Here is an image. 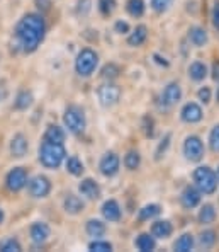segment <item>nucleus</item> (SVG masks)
<instances>
[{"mask_svg":"<svg viewBox=\"0 0 219 252\" xmlns=\"http://www.w3.org/2000/svg\"><path fill=\"white\" fill-rule=\"evenodd\" d=\"M180 118L185 123H199V121L202 120V109H200V106L195 104V102H189V104H185L182 107Z\"/></svg>","mask_w":219,"mask_h":252,"instance_id":"f8f14e48","label":"nucleus"},{"mask_svg":"<svg viewBox=\"0 0 219 252\" xmlns=\"http://www.w3.org/2000/svg\"><path fill=\"white\" fill-rule=\"evenodd\" d=\"M21 249H22V247H21L19 240L12 239V237L0 242V251H2V252H19Z\"/></svg>","mask_w":219,"mask_h":252,"instance_id":"473e14b6","label":"nucleus"},{"mask_svg":"<svg viewBox=\"0 0 219 252\" xmlns=\"http://www.w3.org/2000/svg\"><path fill=\"white\" fill-rule=\"evenodd\" d=\"M63 208H65L66 213H70V215H79L83 211L85 203L82 201L77 194H68L65 198V201H63Z\"/></svg>","mask_w":219,"mask_h":252,"instance_id":"6ab92c4d","label":"nucleus"},{"mask_svg":"<svg viewBox=\"0 0 219 252\" xmlns=\"http://www.w3.org/2000/svg\"><path fill=\"white\" fill-rule=\"evenodd\" d=\"M119 73H121V70H119V66H117L116 63H107V65L102 68V77H104V79H107V80L117 79V77H119Z\"/></svg>","mask_w":219,"mask_h":252,"instance_id":"72a5a7b5","label":"nucleus"},{"mask_svg":"<svg viewBox=\"0 0 219 252\" xmlns=\"http://www.w3.org/2000/svg\"><path fill=\"white\" fill-rule=\"evenodd\" d=\"M216 97H218V101H219V87H218V94H216Z\"/></svg>","mask_w":219,"mask_h":252,"instance_id":"8fccbe9b","label":"nucleus"},{"mask_svg":"<svg viewBox=\"0 0 219 252\" xmlns=\"http://www.w3.org/2000/svg\"><path fill=\"white\" fill-rule=\"evenodd\" d=\"M213 79L219 82V62L213 65Z\"/></svg>","mask_w":219,"mask_h":252,"instance_id":"49530a36","label":"nucleus"},{"mask_svg":"<svg viewBox=\"0 0 219 252\" xmlns=\"http://www.w3.org/2000/svg\"><path fill=\"white\" fill-rule=\"evenodd\" d=\"M102 215L107 221H117L121 218V206L116 199H107L102 205Z\"/></svg>","mask_w":219,"mask_h":252,"instance_id":"dca6fc26","label":"nucleus"},{"mask_svg":"<svg viewBox=\"0 0 219 252\" xmlns=\"http://www.w3.org/2000/svg\"><path fill=\"white\" fill-rule=\"evenodd\" d=\"M126 10H128L129 16L141 17L144 14V2L143 0H128V3H126Z\"/></svg>","mask_w":219,"mask_h":252,"instance_id":"c756f323","label":"nucleus"},{"mask_svg":"<svg viewBox=\"0 0 219 252\" xmlns=\"http://www.w3.org/2000/svg\"><path fill=\"white\" fill-rule=\"evenodd\" d=\"M194 247V237L191 233H184L182 237H179L175 244H173V249L179 251V252H187Z\"/></svg>","mask_w":219,"mask_h":252,"instance_id":"bb28decb","label":"nucleus"},{"mask_svg":"<svg viewBox=\"0 0 219 252\" xmlns=\"http://www.w3.org/2000/svg\"><path fill=\"white\" fill-rule=\"evenodd\" d=\"M216 177H218V181H219V167H218V172H216Z\"/></svg>","mask_w":219,"mask_h":252,"instance_id":"09e8293b","label":"nucleus"},{"mask_svg":"<svg viewBox=\"0 0 219 252\" xmlns=\"http://www.w3.org/2000/svg\"><path fill=\"white\" fill-rule=\"evenodd\" d=\"M170 140H172V135H170V133H166V135L163 136L162 142H160L157 152H155V158H157V160H160V158L163 157V154L166 152V148L170 147Z\"/></svg>","mask_w":219,"mask_h":252,"instance_id":"4c0bfd02","label":"nucleus"},{"mask_svg":"<svg viewBox=\"0 0 219 252\" xmlns=\"http://www.w3.org/2000/svg\"><path fill=\"white\" fill-rule=\"evenodd\" d=\"M31 104H32V94L29 91L19 92V94H17V97H16V102H14L16 109H19V111L27 109V107H31Z\"/></svg>","mask_w":219,"mask_h":252,"instance_id":"c85d7f7f","label":"nucleus"},{"mask_svg":"<svg viewBox=\"0 0 219 252\" xmlns=\"http://www.w3.org/2000/svg\"><path fill=\"white\" fill-rule=\"evenodd\" d=\"M209 147H211V150H213V152H219V125H216L213 129H211Z\"/></svg>","mask_w":219,"mask_h":252,"instance_id":"58836bf2","label":"nucleus"},{"mask_svg":"<svg viewBox=\"0 0 219 252\" xmlns=\"http://www.w3.org/2000/svg\"><path fill=\"white\" fill-rule=\"evenodd\" d=\"M27 191L32 198L41 199L46 198L51 191V183L46 176H36L31 181H27Z\"/></svg>","mask_w":219,"mask_h":252,"instance_id":"6e6552de","label":"nucleus"},{"mask_svg":"<svg viewBox=\"0 0 219 252\" xmlns=\"http://www.w3.org/2000/svg\"><path fill=\"white\" fill-rule=\"evenodd\" d=\"M139 164H141V155L138 154V152L131 150V152H128V154H126V157H124V165H126V169L136 170V169L139 167Z\"/></svg>","mask_w":219,"mask_h":252,"instance_id":"7c9ffc66","label":"nucleus"},{"mask_svg":"<svg viewBox=\"0 0 219 252\" xmlns=\"http://www.w3.org/2000/svg\"><path fill=\"white\" fill-rule=\"evenodd\" d=\"M66 157V150L63 143H53L44 140L39 147V162L46 169H58Z\"/></svg>","mask_w":219,"mask_h":252,"instance_id":"f03ea898","label":"nucleus"},{"mask_svg":"<svg viewBox=\"0 0 219 252\" xmlns=\"http://www.w3.org/2000/svg\"><path fill=\"white\" fill-rule=\"evenodd\" d=\"M5 186L12 192H17V191H21V189H24L27 186V172H26V169L14 167L9 174H7Z\"/></svg>","mask_w":219,"mask_h":252,"instance_id":"1a4fd4ad","label":"nucleus"},{"mask_svg":"<svg viewBox=\"0 0 219 252\" xmlns=\"http://www.w3.org/2000/svg\"><path fill=\"white\" fill-rule=\"evenodd\" d=\"M65 165H66V170H68L72 176H82V172H83V164H82V160L79 157H75V155L66 158Z\"/></svg>","mask_w":219,"mask_h":252,"instance_id":"cd10ccee","label":"nucleus"},{"mask_svg":"<svg viewBox=\"0 0 219 252\" xmlns=\"http://www.w3.org/2000/svg\"><path fill=\"white\" fill-rule=\"evenodd\" d=\"M46 34V24L39 14H26L16 26V38L24 53L38 50Z\"/></svg>","mask_w":219,"mask_h":252,"instance_id":"f257e3e1","label":"nucleus"},{"mask_svg":"<svg viewBox=\"0 0 219 252\" xmlns=\"http://www.w3.org/2000/svg\"><path fill=\"white\" fill-rule=\"evenodd\" d=\"M184 155L187 157V160L191 162H199L204 157V143L199 136L191 135L185 138L184 142Z\"/></svg>","mask_w":219,"mask_h":252,"instance_id":"423d86ee","label":"nucleus"},{"mask_svg":"<svg viewBox=\"0 0 219 252\" xmlns=\"http://www.w3.org/2000/svg\"><path fill=\"white\" fill-rule=\"evenodd\" d=\"M194 183L200 192L204 194H213L218 188V177L211 167L207 165H200L194 170Z\"/></svg>","mask_w":219,"mask_h":252,"instance_id":"7ed1b4c3","label":"nucleus"},{"mask_svg":"<svg viewBox=\"0 0 219 252\" xmlns=\"http://www.w3.org/2000/svg\"><path fill=\"white\" fill-rule=\"evenodd\" d=\"M97 95H99L100 104H102L104 107H112L114 104H117V101H119L121 89L117 87V85L107 82V84H104L99 87Z\"/></svg>","mask_w":219,"mask_h":252,"instance_id":"0eeeda50","label":"nucleus"},{"mask_svg":"<svg viewBox=\"0 0 219 252\" xmlns=\"http://www.w3.org/2000/svg\"><path fill=\"white\" fill-rule=\"evenodd\" d=\"M79 191H80L82 196H85V198H88V199H97L100 196V188L94 179H83L82 181V183L79 184Z\"/></svg>","mask_w":219,"mask_h":252,"instance_id":"f3484780","label":"nucleus"},{"mask_svg":"<svg viewBox=\"0 0 219 252\" xmlns=\"http://www.w3.org/2000/svg\"><path fill=\"white\" fill-rule=\"evenodd\" d=\"M106 230H107L106 223H102L100 220H88L87 225H85V232H87L90 237H94V239H100V237H104Z\"/></svg>","mask_w":219,"mask_h":252,"instance_id":"b1692460","label":"nucleus"},{"mask_svg":"<svg viewBox=\"0 0 219 252\" xmlns=\"http://www.w3.org/2000/svg\"><path fill=\"white\" fill-rule=\"evenodd\" d=\"M170 3H172V0H151V9L155 12H165L170 7Z\"/></svg>","mask_w":219,"mask_h":252,"instance_id":"ea45409f","label":"nucleus"},{"mask_svg":"<svg viewBox=\"0 0 219 252\" xmlns=\"http://www.w3.org/2000/svg\"><path fill=\"white\" fill-rule=\"evenodd\" d=\"M148 38V28L146 26H138L135 31L129 34L128 38V44L129 46H141Z\"/></svg>","mask_w":219,"mask_h":252,"instance_id":"412c9836","label":"nucleus"},{"mask_svg":"<svg viewBox=\"0 0 219 252\" xmlns=\"http://www.w3.org/2000/svg\"><path fill=\"white\" fill-rule=\"evenodd\" d=\"M182 99V87L177 82H172L165 87V91L162 92V104L165 107L175 106Z\"/></svg>","mask_w":219,"mask_h":252,"instance_id":"9b49d317","label":"nucleus"},{"mask_svg":"<svg viewBox=\"0 0 219 252\" xmlns=\"http://www.w3.org/2000/svg\"><path fill=\"white\" fill-rule=\"evenodd\" d=\"M189 39L194 46H204L207 43V32L204 28H199V26H194V28L189 29Z\"/></svg>","mask_w":219,"mask_h":252,"instance_id":"aec40b11","label":"nucleus"},{"mask_svg":"<svg viewBox=\"0 0 219 252\" xmlns=\"http://www.w3.org/2000/svg\"><path fill=\"white\" fill-rule=\"evenodd\" d=\"M99 63V57L94 50L90 48H83L79 55H77V60H75V70L80 77H88L94 73L95 66Z\"/></svg>","mask_w":219,"mask_h":252,"instance_id":"39448f33","label":"nucleus"},{"mask_svg":"<svg viewBox=\"0 0 219 252\" xmlns=\"http://www.w3.org/2000/svg\"><path fill=\"white\" fill-rule=\"evenodd\" d=\"M88 249H90V251H95V252H109V251H112V244H110V242H106V240L95 239L94 242L88 244Z\"/></svg>","mask_w":219,"mask_h":252,"instance_id":"c9c22d12","label":"nucleus"},{"mask_svg":"<svg viewBox=\"0 0 219 252\" xmlns=\"http://www.w3.org/2000/svg\"><path fill=\"white\" fill-rule=\"evenodd\" d=\"M216 208H214V205H211V203H206V205H202V208L199 210V221L202 225H209L213 223L214 220H216Z\"/></svg>","mask_w":219,"mask_h":252,"instance_id":"5701e85b","label":"nucleus"},{"mask_svg":"<svg viewBox=\"0 0 219 252\" xmlns=\"http://www.w3.org/2000/svg\"><path fill=\"white\" fill-rule=\"evenodd\" d=\"M173 232V227L168 220H158L151 225V235L155 239H168Z\"/></svg>","mask_w":219,"mask_h":252,"instance_id":"a211bd4d","label":"nucleus"},{"mask_svg":"<svg viewBox=\"0 0 219 252\" xmlns=\"http://www.w3.org/2000/svg\"><path fill=\"white\" fill-rule=\"evenodd\" d=\"M200 246L204 247V249H209V247H213L214 244H216V232L214 230H206L200 233Z\"/></svg>","mask_w":219,"mask_h":252,"instance_id":"f704fd0d","label":"nucleus"},{"mask_svg":"<svg viewBox=\"0 0 219 252\" xmlns=\"http://www.w3.org/2000/svg\"><path fill=\"white\" fill-rule=\"evenodd\" d=\"M213 26L216 29H219V2L214 3V7H213Z\"/></svg>","mask_w":219,"mask_h":252,"instance_id":"37998d69","label":"nucleus"},{"mask_svg":"<svg viewBox=\"0 0 219 252\" xmlns=\"http://www.w3.org/2000/svg\"><path fill=\"white\" fill-rule=\"evenodd\" d=\"M63 123H65V128H68V131L73 133V135L83 133L85 126H87L83 109L79 106H70L63 114Z\"/></svg>","mask_w":219,"mask_h":252,"instance_id":"20e7f679","label":"nucleus"},{"mask_svg":"<svg viewBox=\"0 0 219 252\" xmlns=\"http://www.w3.org/2000/svg\"><path fill=\"white\" fill-rule=\"evenodd\" d=\"M99 10L102 16H110L116 10V0H99Z\"/></svg>","mask_w":219,"mask_h":252,"instance_id":"e433bc0d","label":"nucleus"},{"mask_svg":"<svg viewBox=\"0 0 219 252\" xmlns=\"http://www.w3.org/2000/svg\"><path fill=\"white\" fill-rule=\"evenodd\" d=\"M36 2V5H38V9H41V10H48L50 9V0H34Z\"/></svg>","mask_w":219,"mask_h":252,"instance_id":"a18cd8bd","label":"nucleus"},{"mask_svg":"<svg viewBox=\"0 0 219 252\" xmlns=\"http://www.w3.org/2000/svg\"><path fill=\"white\" fill-rule=\"evenodd\" d=\"M129 31V24L124 21H117L116 22V32H119V34H124V32Z\"/></svg>","mask_w":219,"mask_h":252,"instance_id":"c03bdc74","label":"nucleus"},{"mask_svg":"<svg viewBox=\"0 0 219 252\" xmlns=\"http://www.w3.org/2000/svg\"><path fill=\"white\" fill-rule=\"evenodd\" d=\"M143 126H144V135L146 136H153V133H155V129H153V126H155V123H153V120L151 118H144V123H143Z\"/></svg>","mask_w":219,"mask_h":252,"instance_id":"79ce46f5","label":"nucleus"},{"mask_svg":"<svg viewBox=\"0 0 219 252\" xmlns=\"http://www.w3.org/2000/svg\"><path fill=\"white\" fill-rule=\"evenodd\" d=\"M119 157H117L114 152H107L102 158H100L99 169L102 172V176L106 177H114L117 172H119Z\"/></svg>","mask_w":219,"mask_h":252,"instance_id":"9d476101","label":"nucleus"},{"mask_svg":"<svg viewBox=\"0 0 219 252\" xmlns=\"http://www.w3.org/2000/svg\"><path fill=\"white\" fill-rule=\"evenodd\" d=\"M180 203L185 210L195 208V206L200 203V191L195 188H192V186L185 188L184 192H182V196H180Z\"/></svg>","mask_w":219,"mask_h":252,"instance_id":"4468645a","label":"nucleus"},{"mask_svg":"<svg viewBox=\"0 0 219 252\" xmlns=\"http://www.w3.org/2000/svg\"><path fill=\"white\" fill-rule=\"evenodd\" d=\"M160 211H162V208H160L158 205H146L143 210H139V221H144V220H150V218H155L160 215Z\"/></svg>","mask_w":219,"mask_h":252,"instance_id":"2f4dec72","label":"nucleus"},{"mask_svg":"<svg viewBox=\"0 0 219 252\" xmlns=\"http://www.w3.org/2000/svg\"><path fill=\"white\" fill-rule=\"evenodd\" d=\"M44 140L53 143H63L65 142V131H63V128H60V126L50 125L46 131H44Z\"/></svg>","mask_w":219,"mask_h":252,"instance_id":"4be33fe9","label":"nucleus"},{"mask_svg":"<svg viewBox=\"0 0 219 252\" xmlns=\"http://www.w3.org/2000/svg\"><path fill=\"white\" fill-rule=\"evenodd\" d=\"M197 97H199L200 102H204V104H209V102H211V89L209 87H202L197 92Z\"/></svg>","mask_w":219,"mask_h":252,"instance_id":"a19ab883","label":"nucleus"},{"mask_svg":"<svg viewBox=\"0 0 219 252\" xmlns=\"http://www.w3.org/2000/svg\"><path fill=\"white\" fill-rule=\"evenodd\" d=\"M29 233H31L32 242H36V244H44L48 239H50L51 228L48 227L46 223H43V221H36V223H32V225H31V230H29Z\"/></svg>","mask_w":219,"mask_h":252,"instance_id":"2eb2a0df","label":"nucleus"},{"mask_svg":"<svg viewBox=\"0 0 219 252\" xmlns=\"http://www.w3.org/2000/svg\"><path fill=\"white\" fill-rule=\"evenodd\" d=\"M136 247L141 252H150L157 247V242H155V237L150 235V233H141V235L136 239Z\"/></svg>","mask_w":219,"mask_h":252,"instance_id":"a878e982","label":"nucleus"},{"mask_svg":"<svg viewBox=\"0 0 219 252\" xmlns=\"http://www.w3.org/2000/svg\"><path fill=\"white\" fill-rule=\"evenodd\" d=\"M206 75H207V66L204 65L202 62H194L191 66H189V77H191L192 80H195V82L204 80Z\"/></svg>","mask_w":219,"mask_h":252,"instance_id":"393cba45","label":"nucleus"},{"mask_svg":"<svg viewBox=\"0 0 219 252\" xmlns=\"http://www.w3.org/2000/svg\"><path fill=\"white\" fill-rule=\"evenodd\" d=\"M2 221H3V210L0 208V223H2Z\"/></svg>","mask_w":219,"mask_h":252,"instance_id":"de8ad7c7","label":"nucleus"},{"mask_svg":"<svg viewBox=\"0 0 219 252\" xmlns=\"http://www.w3.org/2000/svg\"><path fill=\"white\" fill-rule=\"evenodd\" d=\"M27 150H29L27 138H26L22 133H17V135H14V138L10 140V154H12V157L22 158L26 154H27Z\"/></svg>","mask_w":219,"mask_h":252,"instance_id":"ddd939ff","label":"nucleus"}]
</instances>
